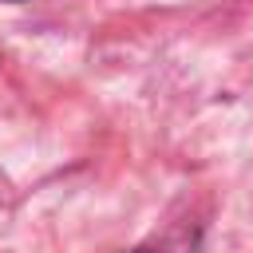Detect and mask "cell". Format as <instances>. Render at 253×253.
<instances>
[{
  "label": "cell",
  "mask_w": 253,
  "mask_h": 253,
  "mask_svg": "<svg viewBox=\"0 0 253 253\" xmlns=\"http://www.w3.org/2000/svg\"><path fill=\"white\" fill-rule=\"evenodd\" d=\"M12 4H16V0H12Z\"/></svg>",
  "instance_id": "1"
}]
</instances>
